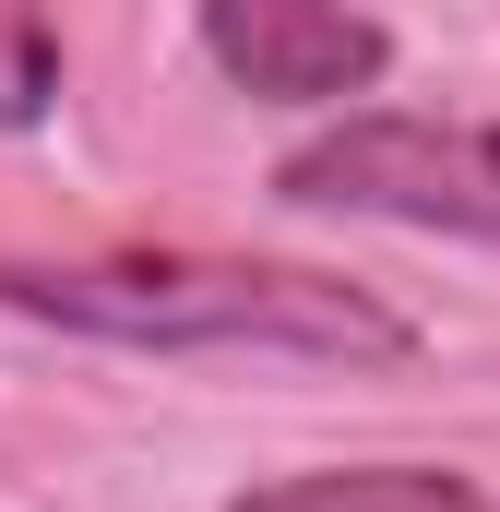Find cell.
I'll use <instances>...</instances> for the list:
<instances>
[{
	"mask_svg": "<svg viewBox=\"0 0 500 512\" xmlns=\"http://www.w3.org/2000/svg\"><path fill=\"white\" fill-rule=\"evenodd\" d=\"M60 96V36H48V0H0V131L48 120Z\"/></svg>",
	"mask_w": 500,
	"mask_h": 512,
	"instance_id": "5",
	"label": "cell"
},
{
	"mask_svg": "<svg viewBox=\"0 0 500 512\" xmlns=\"http://www.w3.org/2000/svg\"><path fill=\"white\" fill-rule=\"evenodd\" d=\"M227 512H500V501L441 465H310V477H274Z\"/></svg>",
	"mask_w": 500,
	"mask_h": 512,
	"instance_id": "4",
	"label": "cell"
},
{
	"mask_svg": "<svg viewBox=\"0 0 500 512\" xmlns=\"http://www.w3.org/2000/svg\"><path fill=\"white\" fill-rule=\"evenodd\" d=\"M203 60L262 108H346L393 48L358 0H203Z\"/></svg>",
	"mask_w": 500,
	"mask_h": 512,
	"instance_id": "3",
	"label": "cell"
},
{
	"mask_svg": "<svg viewBox=\"0 0 500 512\" xmlns=\"http://www.w3.org/2000/svg\"><path fill=\"white\" fill-rule=\"evenodd\" d=\"M0 298L60 322V334H108V346H155V358L239 346V358H346V370H381V358L417 346L370 286L274 274V262H72V274L0 262Z\"/></svg>",
	"mask_w": 500,
	"mask_h": 512,
	"instance_id": "1",
	"label": "cell"
},
{
	"mask_svg": "<svg viewBox=\"0 0 500 512\" xmlns=\"http://www.w3.org/2000/svg\"><path fill=\"white\" fill-rule=\"evenodd\" d=\"M274 203L381 215V227H429V239H500V120L358 108V120H334L322 143H298L274 167Z\"/></svg>",
	"mask_w": 500,
	"mask_h": 512,
	"instance_id": "2",
	"label": "cell"
}]
</instances>
